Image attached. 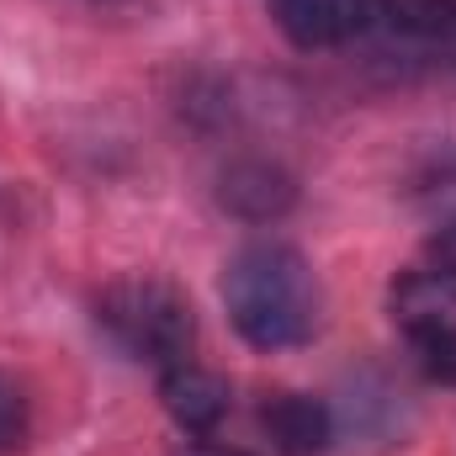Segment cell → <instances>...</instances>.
<instances>
[{
    "instance_id": "5b68a950",
    "label": "cell",
    "mask_w": 456,
    "mask_h": 456,
    "mask_svg": "<svg viewBox=\"0 0 456 456\" xmlns=\"http://www.w3.org/2000/svg\"><path fill=\"white\" fill-rule=\"evenodd\" d=\"M159 398H165V414L186 430V436H213L233 409V393L218 371L197 366V361H181L170 371H159Z\"/></svg>"
},
{
    "instance_id": "ba28073f",
    "label": "cell",
    "mask_w": 456,
    "mask_h": 456,
    "mask_svg": "<svg viewBox=\"0 0 456 456\" xmlns=\"http://www.w3.org/2000/svg\"><path fill=\"white\" fill-rule=\"evenodd\" d=\"M21 436H27V398H21V387L0 371V452L21 446Z\"/></svg>"
},
{
    "instance_id": "52a82bcc",
    "label": "cell",
    "mask_w": 456,
    "mask_h": 456,
    "mask_svg": "<svg viewBox=\"0 0 456 456\" xmlns=\"http://www.w3.org/2000/svg\"><path fill=\"white\" fill-rule=\"evenodd\" d=\"M382 11L414 37H456V0H382Z\"/></svg>"
},
{
    "instance_id": "3957f363",
    "label": "cell",
    "mask_w": 456,
    "mask_h": 456,
    "mask_svg": "<svg viewBox=\"0 0 456 456\" xmlns=\"http://www.w3.org/2000/svg\"><path fill=\"white\" fill-rule=\"evenodd\" d=\"M393 324L441 382H456V281L441 265H409L393 281Z\"/></svg>"
},
{
    "instance_id": "277c9868",
    "label": "cell",
    "mask_w": 456,
    "mask_h": 456,
    "mask_svg": "<svg viewBox=\"0 0 456 456\" xmlns=\"http://www.w3.org/2000/svg\"><path fill=\"white\" fill-rule=\"evenodd\" d=\"M382 0H271L276 27L297 48H345L377 21Z\"/></svg>"
},
{
    "instance_id": "9c48e42d",
    "label": "cell",
    "mask_w": 456,
    "mask_h": 456,
    "mask_svg": "<svg viewBox=\"0 0 456 456\" xmlns=\"http://www.w3.org/2000/svg\"><path fill=\"white\" fill-rule=\"evenodd\" d=\"M430 265H441V271L456 281V224H446L441 233H436V244H430Z\"/></svg>"
},
{
    "instance_id": "30bf717a",
    "label": "cell",
    "mask_w": 456,
    "mask_h": 456,
    "mask_svg": "<svg viewBox=\"0 0 456 456\" xmlns=\"http://www.w3.org/2000/svg\"><path fill=\"white\" fill-rule=\"evenodd\" d=\"M170 456H244V452H228V446H202V441H191V446H181V452Z\"/></svg>"
},
{
    "instance_id": "8992f818",
    "label": "cell",
    "mask_w": 456,
    "mask_h": 456,
    "mask_svg": "<svg viewBox=\"0 0 456 456\" xmlns=\"http://www.w3.org/2000/svg\"><path fill=\"white\" fill-rule=\"evenodd\" d=\"M260 430L271 436V446L287 456H319L335 436V419L319 398L308 393H276L265 409H260Z\"/></svg>"
},
{
    "instance_id": "7a4b0ae2",
    "label": "cell",
    "mask_w": 456,
    "mask_h": 456,
    "mask_svg": "<svg viewBox=\"0 0 456 456\" xmlns=\"http://www.w3.org/2000/svg\"><path fill=\"white\" fill-rule=\"evenodd\" d=\"M96 319L133 361H143L154 371L191 361V340H197L191 303L181 287H170L159 276H117L96 297Z\"/></svg>"
},
{
    "instance_id": "6da1fadb",
    "label": "cell",
    "mask_w": 456,
    "mask_h": 456,
    "mask_svg": "<svg viewBox=\"0 0 456 456\" xmlns=\"http://www.w3.org/2000/svg\"><path fill=\"white\" fill-rule=\"evenodd\" d=\"M224 308L255 350H292L319 330V281L292 244H244L224 271Z\"/></svg>"
}]
</instances>
